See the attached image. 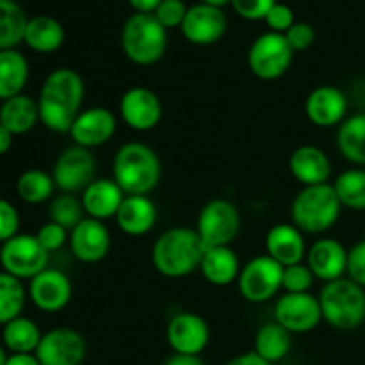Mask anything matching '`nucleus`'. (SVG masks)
Wrapping results in <instances>:
<instances>
[{
    "mask_svg": "<svg viewBox=\"0 0 365 365\" xmlns=\"http://www.w3.org/2000/svg\"><path fill=\"white\" fill-rule=\"evenodd\" d=\"M342 203L331 184L309 185L294 196L291 220L305 234H324L341 217Z\"/></svg>",
    "mask_w": 365,
    "mask_h": 365,
    "instance_id": "nucleus-4",
    "label": "nucleus"
},
{
    "mask_svg": "<svg viewBox=\"0 0 365 365\" xmlns=\"http://www.w3.org/2000/svg\"><path fill=\"white\" fill-rule=\"evenodd\" d=\"M277 0H232L230 6L241 18L250 21L264 20Z\"/></svg>",
    "mask_w": 365,
    "mask_h": 365,
    "instance_id": "nucleus-43",
    "label": "nucleus"
},
{
    "mask_svg": "<svg viewBox=\"0 0 365 365\" xmlns=\"http://www.w3.org/2000/svg\"><path fill=\"white\" fill-rule=\"evenodd\" d=\"M48 214L50 221L61 225V227L66 228L68 232L73 230V228L86 217L82 200L75 198L73 195H66V192H61L59 196L52 198Z\"/></svg>",
    "mask_w": 365,
    "mask_h": 365,
    "instance_id": "nucleus-37",
    "label": "nucleus"
},
{
    "mask_svg": "<svg viewBox=\"0 0 365 365\" xmlns=\"http://www.w3.org/2000/svg\"><path fill=\"white\" fill-rule=\"evenodd\" d=\"M316 277L312 274L307 264H294V266L284 267V277H282V289L292 294H302L310 292Z\"/></svg>",
    "mask_w": 365,
    "mask_h": 365,
    "instance_id": "nucleus-38",
    "label": "nucleus"
},
{
    "mask_svg": "<svg viewBox=\"0 0 365 365\" xmlns=\"http://www.w3.org/2000/svg\"><path fill=\"white\" fill-rule=\"evenodd\" d=\"M96 159L91 150L82 146H70L56 159L52 178L56 187L66 195L84 192V189L96 180Z\"/></svg>",
    "mask_w": 365,
    "mask_h": 365,
    "instance_id": "nucleus-11",
    "label": "nucleus"
},
{
    "mask_svg": "<svg viewBox=\"0 0 365 365\" xmlns=\"http://www.w3.org/2000/svg\"><path fill=\"white\" fill-rule=\"evenodd\" d=\"M289 171L303 185L328 184L331 175V163L327 153L312 145L298 146L289 157Z\"/></svg>",
    "mask_w": 365,
    "mask_h": 365,
    "instance_id": "nucleus-24",
    "label": "nucleus"
},
{
    "mask_svg": "<svg viewBox=\"0 0 365 365\" xmlns=\"http://www.w3.org/2000/svg\"><path fill=\"white\" fill-rule=\"evenodd\" d=\"M24 43L38 53H53L63 46L64 27L57 18L38 14L29 18Z\"/></svg>",
    "mask_w": 365,
    "mask_h": 365,
    "instance_id": "nucleus-27",
    "label": "nucleus"
},
{
    "mask_svg": "<svg viewBox=\"0 0 365 365\" xmlns=\"http://www.w3.org/2000/svg\"><path fill=\"white\" fill-rule=\"evenodd\" d=\"M294 50L284 34L264 32L253 39L248 50V68L260 81H277L289 71Z\"/></svg>",
    "mask_w": 365,
    "mask_h": 365,
    "instance_id": "nucleus-7",
    "label": "nucleus"
},
{
    "mask_svg": "<svg viewBox=\"0 0 365 365\" xmlns=\"http://www.w3.org/2000/svg\"><path fill=\"white\" fill-rule=\"evenodd\" d=\"M202 4H207V6H214V7H221L223 9L225 6L232 2V0H200Z\"/></svg>",
    "mask_w": 365,
    "mask_h": 365,
    "instance_id": "nucleus-51",
    "label": "nucleus"
},
{
    "mask_svg": "<svg viewBox=\"0 0 365 365\" xmlns=\"http://www.w3.org/2000/svg\"><path fill=\"white\" fill-rule=\"evenodd\" d=\"M39 121L38 100L29 95H18L4 100L0 106V125L13 135H24L31 132Z\"/></svg>",
    "mask_w": 365,
    "mask_h": 365,
    "instance_id": "nucleus-28",
    "label": "nucleus"
},
{
    "mask_svg": "<svg viewBox=\"0 0 365 365\" xmlns=\"http://www.w3.org/2000/svg\"><path fill=\"white\" fill-rule=\"evenodd\" d=\"M29 82V61L20 50H0V100L24 93Z\"/></svg>",
    "mask_w": 365,
    "mask_h": 365,
    "instance_id": "nucleus-29",
    "label": "nucleus"
},
{
    "mask_svg": "<svg viewBox=\"0 0 365 365\" xmlns=\"http://www.w3.org/2000/svg\"><path fill=\"white\" fill-rule=\"evenodd\" d=\"M187 9L189 6L184 0H163L155 9V13H153V16L166 31L177 27L180 29L182 24H184L185 14H187Z\"/></svg>",
    "mask_w": 365,
    "mask_h": 365,
    "instance_id": "nucleus-39",
    "label": "nucleus"
},
{
    "mask_svg": "<svg viewBox=\"0 0 365 365\" xmlns=\"http://www.w3.org/2000/svg\"><path fill=\"white\" fill-rule=\"evenodd\" d=\"M39 245L46 250L48 253L57 252V250L63 248L68 241H70V232L66 228H63L61 225L48 221V223L41 225V228L36 234Z\"/></svg>",
    "mask_w": 365,
    "mask_h": 365,
    "instance_id": "nucleus-40",
    "label": "nucleus"
},
{
    "mask_svg": "<svg viewBox=\"0 0 365 365\" xmlns=\"http://www.w3.org/2000/svg\"><path fill=\"white\" fill-rule=\"evenodd\" d=\"M317 298L323 321L335 330H355L365 321V289L349 278L324 284Z\"/></svg>",
    "mask_w": 365,
    "mask_h": 365,
    "instance_id": "nucleus-6",
    "label": "nucleus"
},
{
    "mask_svg": "<svg viewBox=\"0 0 365 365\" xmlns=\"http://www.w3.org/2000/svg\"><path fill=\"white\" fill-rule=\"evenodd\" d=\"M50 253L39 245L38 237L31 234H18L0 246V266L2 271L13 274L18 280L38 277L48 267Z\"/></svg>",
    "mask_w": 365,
    "mask_h": 365,
    "instance_id": "nucleus-8",
    "label": "nucleus"
},
{
    "mask_svg": "<svg viewBox=\"0 0 365 365\" xmlns=\"http://www.w3.org/2000/svg\"><path fill=\"white\" fill-rule=\"evenodd\" d=\"M13 139L14 135L6 127L0 125V155H6L9 152L11 146H13Z\"/></svg>",
    "mask_w": 365,
    "mask_h": 365,
    "instance_id": "nucleus-50",
    "label": "nucleus"
},
{
    "mask_svg": "<svg viewBox=\"0 0 365 365\" xmlns=\"http://www.w3.org/2000/svg\"><path fill=\"white\" fill-rule=\"evenodd\" d=\"M41 337L43 334L36 321L24 316L2 327V344L11 355H34Z\"/></svg>",
    "mask_w": 365,
    "mask_h": 365,
    "instance_id": "nucleus-30",
    "label": "nucleus"
},
{
    "mask_svg": "<svg viewBox=\"0 0 365 365\" xmlns=\"http://www.w3.org/2000/svg\"><path fill=\"white\" fill-rule=\"evenodd\" d=\"M27 302V289L13 274L0 271V324L16 319L24 312Z\"/></svg>",
    "mask_w": 365,
    "mask_h": 365,
    "instance_id": "nucleus-35",
    "label": "nucleus"
},
{
    "mask_svg": "<svg viewBox=\"0 0 365 365\" xmlns=\"http://www.w3.org/2000/svg\"><path fill=\"white\" fill-rule=\"evenodd\" d=\"M307 266L317 280L330 284L348 273V250L337 239H317L307 250Z\"/></svg>",
    "mask_w": 365,
    "mask_h": 365,
    "instance_id": "nucleus-20",
    "label": "nucleus"
},
{
    "mask_svg": "<svg viewBox=\"0 0 365 365\" xmlns=\"http://www.w3.org/2000/svg\"><path fill=\"white\" fill-rule=\"evenodd\" d=\"M86 351V341L77 330L56 328L43 334L34 355L41 365H82Z\"/></svg>",
    "mask_w": 365,
    "mask_h": 365,
    "instance_id": "nucleus-14",
    "label": "nucleus"
},
{
    "mask_svg": "<svg viewBox=\"0 0 365 365\" xmlns=\"http://www.w3.org/2000/svg\"><path fill=\"white\" fill-rule=\"evenodd\" d=\"M56 189L52 175L38 170V168L25 170L16 180V195L20 196L21 202L29 203V205H39V203L48 202Z\"/></svg>",
    "mask_w": 365,
    "mask_h": 365,
    "instance_id": "nucleus-34",
    "label": "nucleus"
},
{
    "mask_svg": "<svg viewBox=\"0 0 365 365\" xmlns=\"http://www.w3.org/2000/svg\"><path fill=\"white\" fill-rule=\"evenodd\" d=\"M284 36L294 52H305L316 41V29L307 21H296Z\"/></svg>",
    "mask_w": 365,
    "mask_h": 365,
    "instance_id": "nucleus-42",
    "label": "nucleus"
},
{
    "mask_svg": "<svg viewBox=\"0 0 365 365\" xmlns=\"http://www.w3.org/2000/svg\"><path fill=\"white\" fill-rule=\"evenodd\" d=\"M284 266L269 255H259L242 266L237 278V287L242 298L250 303H266L273 299L282 289Z\"/></svg>",
    "mask_w": 365,
    "mask_h": 365,
    "instance_id": "nucleus-10",
    "label": "nucleus"
},
{
    "mask_svg": "<svg viewBox=\"0 0 365 365\" xmlns=\"http://www.w3.org/2000/svg\"><path fill=\"white\" fill-rule=\"evenodd\" d=\"M331 185H334L342 207L365 210V170L353 168V170L342 171Z\"/></svg>",
    "mask_w": 365,
    "mask_h": 365,
    "instance_id": "nucleus-36",
    "label": "nucleus"
},
{
    "mask_svg": "<svg viewBox=\"0 0 365 365\" xmlns=\"http://www.w3.org/2000/svg\"><path fill=\"white\" fill-rule=\"evenodd\" d=\"M127 2L130 4V7L135 11V13L153 14L163 0H127Z\"/></svg>",
    "mask_w": 365,
    "mask_h": 365,
    "instance_id": "nucleus-48",
    "label": "nucleus"
},
{
    "mask_svg": "<svg viewBox=\"0 0 365 365\" xmlns=\"http://www.w3.org/2000/svg\"><path fill=\"white\" fill-rule=\"evenodd\" d=\"M86 86L73 68H57L46 75L38 96L39 121L56 134H70L82 113Z\"/></svg>",
    "mask_w": 365,
    "mask_h": 365,
    "instance_id": "nucleus-1",
    "label": "nucleus"
},
{
    "mask_svg": "<svg viewBox=\"0 0 365 365\" xmlns=\"http://www.w3.org/2000/svg\"><path fill=\"white\" fill-rule=\"evenodd\" d=\"M27 296L36 309L46 314H56L66 309L73 296L70 277L61 269L46 267L29 282Z\"/></svg>",
    "mask_w": 365,
    "mask_h": 365,
    "instance_id": "nucleus-13",
    "label": "nucleus"
},
{
    "mask_svg": "<svg viewBox=\"0 0 365 365\" xmlns=\"http://www.w3.org/2000/svg\"><path fill=\"white\" fill-rule=\"evenodd\" d=\"M166 341L173 353L200 355L209 346L210 328L198 314L180 312L171 317L168 323Z\"/></svg>",
    "mask_w": 365,
    "mask_h": 365,
    "instance_id": "nucleus-17",
    "label": "nucleus"
},
{
    "mask_svg": "<svg viewBox=\"0 0 365 365\" xmlns=\"http://www.w3.org/2000/svg\"><path fill=\"white\" fill-rule=\"evenodd\" d=\"M18 230H20V214L16 207L0 198V245L18 235Z\"/></svg>",
    "mask_w": 365,
    "mask_h": 365,
    "instance_id": "nucleus-44",
    "label": "nucleus"
},
{
    "mask_svg": "<svg viewBox=\"0 0 365 365\" xmlns=\"http://www.w3.org/2000/svg\"><path fill=\"white\" fill-rule=\"evenodd\" d=\"M120 116L135 132H150L160 123L163 103L155 91L148 88H130L120 100Z\"/></svg>",
    "mask_w": 365,
    "mask_h": 365,
    "instance_id": "nucleus-16",
    "label": "nucleus"
},
{
    "mask_svg": "<svg viewBox=\"0 0 365 365\" xmlns=\"http://www.w3.org/2000/svg\"><path fill=\"white\" fill-rule=\"evenodd\" d=\"M160 173L159 155L145 143H127L114 155L113 178L127 196H148L159 185Z\"/></svg>",
    "mask_w": 365,
    "mask_h": 365,
    "instance_id": "nucleus-3",
    "label": "nucleus"
},
{
    "mask_svg": "<svg viewBox=\"0 0 365 365\" xmlns=\"http://www.w3.org/2000/svg\"><path fill=\"white\" fill-rule=\"evenodd\" d=\"M348 96L335 86H319L305 100V114L316 127H337L348 116Z\"/></svg>",
    "mask_w": 365,
    "mask_h": 365,
    "instance_id": "nucleus-21",
    "label": "nucleus"
},
{
    "mask_svg": "<svg viewBox=\"0 0 365 365\" xmlns=\"http://www.w3.org/2000/svg\"><path fill=\"white\" fill-rule=\"evenodd\" d=\"M348 278L365 289V239L348 252Z\"/></svg>",
    "mask_w": 365,
    "mask_h": 365,
    "instance_id": "nucleus-45",
    "label": "nucleus"
},
{
    "mask_svg": "<svg viewBox=\"0 0 365 365\" xmlns=\"http://www.w3.org/2000/svg\"><path fill=\"white\" fill-rule=\"evenodd\" d=\"M339 152L346 160L365 166V113L346 118L337 130Z\"/></svg>",
    "mask_w": 365,
    "mask_h": 365,
    "instance_id": "nucleus-32",
    "label": "nucleus"
},
{
    "mask_svg": "<svg viewBox=\"0 0 365 365\" xmlns=\"http://www.w3.org/2000/svg\"><path fill=\"white\" fill-rule=\"evenodd\" d=\"M120 41L128 61L138 66H152L166 53L168 31L153 14L134 13L125 20Z\"/></svg>",
    "mask_w": 365,
    "mask_h": 365,
    "instance_id": "nucleus-5",
    "label": "nucleus"
},
{
    "mask_svg": "<svg viewBox=\"0 0 365 365\" xmlns=\"http://www.w3.org/2000/svg\"><path fill=\"white\" fill-rule=\"evenodd\" d=\"M6 365H41L36 355H9Z\"/></svg>",
    "mask_w": 365,
    "mask_h": 365,
    "instance_id": "nucleus-49",
    "label": "nucleus"
},
{
    "mask_svg": "<svg viewBox=\"0 0 365 365\" xmlns=\"http://www.w3.org/2000/svg\"><path fill=\"white\" fill-rule=\"evenodd\" d=\"M118 128L116 114L107 107H89L84 109L73 121L70 138L82 148H98L114 138Z\"/></svg>",
    "mask_w": 365,
    "mask_h": 365,
    "instance_id": "nucleus-18",
    "label": "nucleus"
},
{
    "mask_svg": "<svg viewBox=\"0 0 365 365\" xmlns=\"http://www.w3.org/2000/svg\"><path fill=\"white\" fill-rule=\"evenodd\" d=\"M266 252L280 266L302 264L307 257V245L303 232L292 223H278L266 234Z\"/></svg>",
    "mask_w": 365,
    "mask_h": 365,
    "instance_id": "nucleus-22",
    "label": "nucleus"
},
{
    "mask_svg": "<svg viewBox=\"0 0 365 365\" xmlns=\"http://www.w3.org/2000/svg\"><path fill=\"white\" fill-rule=\"evenodd\" d=\"M27 14L16 0H0V50L16 48L24 43Z\"/></svg>",
    "mask_w": 365,
    "mask_h": 365,
    "instance_id": "nucleus-33",
    "label": "nucleus"
},
{
    "mask_svg": "<svg viewBox=\"0 0 365 365\" xmlns=\"http://www.w3.org/2000/svg\"><path fill=\"white\" fill-rule=\"evenodd\" d=\"M225 365H273L262 359V356L257 355L255 351H250V353H242V355L234 356L232 360H228Z\"/></svg>",
    "mask_w": 365,
    "mask_h": 365,
    "instance_id": "nucleus-46",
    "label": "nucleus"
},
{
    "mask_svg": "<svg viewBox=\"0 0 365 365\" xmlns=\"http://www.w3.org/2000/svg\"><path fill=\"white\" fill-rule=\"evenodd\" d=\"M70 250L82 264H96L106 259L113 246L109 228L103 221L86 216L70 232Z\"/></svg>",
    "mask_w": 365,
    "mask_h": 365,
    "instance_id": "nucleus-19",
    "label": "nucleus"
},
{
    "mask_svg": "<svg viewBox=\"0 0 365 365\" xmlns=\"http://www.w3.org/2000/svg\"><path fill=\"white\" fill-rule=\"evenodd\" d=\"M164 365H205L200 355H180V353H173L170 359L164 362Z\"/></svg>",
    "mask_w": 365,
    "mask_h": 365,
    "instance_id": "nucleus-47",
    "label": "nucleus"
},
{
    "mask_svg": "<svg viewBox=\"0 0 365 365\" xmlns=\"http://www.w3.org/2000/svg\"><path fill=\"white\" fill-rule=\"evenodd\" d=\"M205 245L195 228L175 227L163 232L152 248L157 273L166 278H184L200 269Z\"/></svg>",
    "mask_w": 365,
    "mask_h": 365,
    "instance_id": "nucleus-2",
    "label": "nucleus"
},
{
    "mask_svg": "<svg viewBox=\"0 0 365 365\" xmlns=\"http://www.w3.org/2000/svg\"><path fill=\"white\" fill-rule=\"evenodd\" d=\"M228 20L221 7L207 6V4H195L187 9L180 31L182 36L191 45L209 46L221 41L227 34Z\"/></svg>",
    "mask_w": 365,
    "mask_h": 365,
    "instance_id": "nucleus-15",
    "label": "nucleus"
},
{
    "mask_svg": "<svg viewBox=\"0 0 365 365\" xmlns=\"http://www.w3.org/2000/svg\"><path fill=\"white\" fill-rule=\"evenodd\" d=\"M291 331L285 330L277 321L262 324L255 334V344H253L255 348H253V351L269 364L280 362L291 351Z\"/></svg>",
    "mask_w": 365,
    "mask_h": 365,
    "instance_id": "nucleus-31",
    "label": "nucleus"
},
{
    "mask_svg": "<svg viewBox=\"0 0 365 365\" xmlns=\"http://www.w3.org/2000/svg\"><path fill=\"white\" fill-rule=\"evenodd\" d=\"M241 269L237 253L230 246L207 248L203 253L202 264H200L203 278L214 287H227V285L237 282Z\"/></svg>",
    "mask_w": 365,
    "mask_h": 365,
    "instance_id": "nucleus-26",
    "label": "nucleus"
},
{
    "mask_svg": "<svg viewBox=\"0 0 365 365\" xmlns=\"http://www.w3.org/2000/svg\"><path fill=\"white\" fill-rule=\"evenodd\" d=\"M157 217V205L150 196H125L114 220L123 234L141 237L155 227Z\"/></svg>",
    "mask_w": 365,
    "mask_h": 365,
    "instance_id": "nucleus-25",
    "label": "nucleus"
},
{
    "mask_svg": "<svg viewBox=\"0 0 365 365\" xmlns=\"http://www.w3.org/2000/svg\"><path fill=\"white\" fill-rule=\"evenodd\" d=\"M274 321L291 334H309L323 321L319 298L310 292H284L274 303Z\"/></svg>",
    "mask_w": 365,
    "mask_h": 365,
    "instance_id": "nucleus-12",
    "label": "nucleus"
},
{
    "mask_svg": "<svg viewBox=\"0 0 365 365\" xmlns=\"http://www.w3.org/2000/svg\"><path fill=\"white\" fill-rule=\"evenodd\" d=\"M7 349L4 348V344H0V365H6L7 362Z\"/></svg>",
    "mask_w": 365,
    "mask_h": 365,
    "instance_id": "nucleus-52",
    "label": "nucleus"
},
{
    "mask_svg": "<svg viewBox=\"0 0 365 365\" xmlns=\"http://www.w3.org/2000/svg\"><path fill=\"white\" fill-rule=\"evenodd\" d=\"M264 21H266V25L269 27L271 32L285 34V32H287L298 20H296L294 16V11H292L287 4L277 2L271 7L269 13L266 14Z\"/></svg>",
    "mask_w": 365,
    "mask_h": 365,
    "instance_id": "nucleus-41",
    "label": "nucleus"
},
{
    "mask_svg": "<svg viewBox=\"0 0 365 365\" xmlns=\"http://www.w3.org/2000/svg\"><path fill=\"white\" fill-rule=\"evenodd\" d=\"M195 230L205 248L230 246L241 232V214L228 200L214 198L200 210Z\"/></svg>",
    "mask_w": 365,
    "mask_h": 365,
    "instance_id": "nucleus-9",
    "label": "nucleus"
},
{
    "mask_svg": "<svg viewBox=\"0 0 365 365\" xmlns=\"http://www.w3.org/2000/svg\"><path fill=\"white\" fill-rule=\"evenodd\" d=\"M125 196L127 195L114 182V178H96L82 192V205H84L86 216L98 221L116 217Z\"/></svg>",
    "mask_w": 365,
    "mask_h": 365,
    "instance_id": "nucleus-23",
    "label": "nucleus"
}]
</instances>
